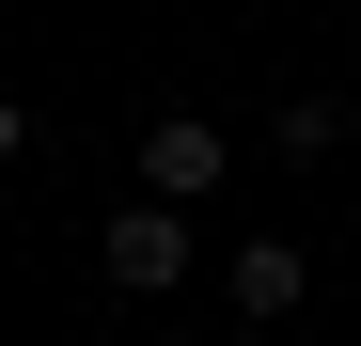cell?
Here are the masks:
<instances>
[{
	"mask_svg": "<svg viewBox=\"0 0 361 346\" xmlns=\"http://www.w3.org/2000/svg\"><path fill=\"white\" fill-rule=\"evenodd\" d=\"M16 142H32V110H16V95H0V173H16Z\"/></svg>",
	"mask_w": 361,
	"mask_h": 346,
	"instance_id": "5",
	"label": "cell"
},
{
	"mask_svg": "<svg viewBox=\"0 0 361 346\" xmlns=\"http://www.w3.org/2000/svg\"><path fill=\"white\" fill-rule=\"evenodd\" d=\"M267 142H283V157H330V142H345V110H330V95H283V110H267Z\"/></svg>",
	"mask_w": 361,
	"mask_h": 346,
	"instance_id": "4",
	"label": "cell"
},
{
	"mask_svg": "<svg viewBox=\"0 0 361 346\" xmlns=\"http://www.w3.org/2000/svg\"><path fill=\"white\" fill-rule=\"evenodd\" d=\"M220 299L252 315V330H283L298 299H314V252H298V237H235V268H220Z\"/></svg>",
	"mask_w": 361,
	"mask_h": 346,
	"instance_id": "3",
	"label": "cell"
},
{
	"mask_svg": "<svg viewBox=\"0 0 361 346\" xmlns=\"http://www.w3.org/2000/svg\"><path fill=\"white\" fill-rule=\"evenodd\" d=\"M94 268L126 283V299H173V283H189V220H173V205H126V220L94 237Z\"/></svg>",
	"mask_w": 361,
	"mask_h": 346,
	"instance_id": "2",
	"label": "cell"
},
{
	"mask_svg": "<svg viewBox=\"0 0 361 346\" xmlns=\"http://www.w3.org/2000/svg\"><path fill=\"white\" fill-rule=\"evenodd\" d=\"M220 173H235V142H220V126H189V110H157V126H142V205H173V220H189Z\"/></svg>",
	"mask_w": 361,
	"mask_h": 346,
	"instance_id": "1",
	"label": "cell"
}]
</instances>
